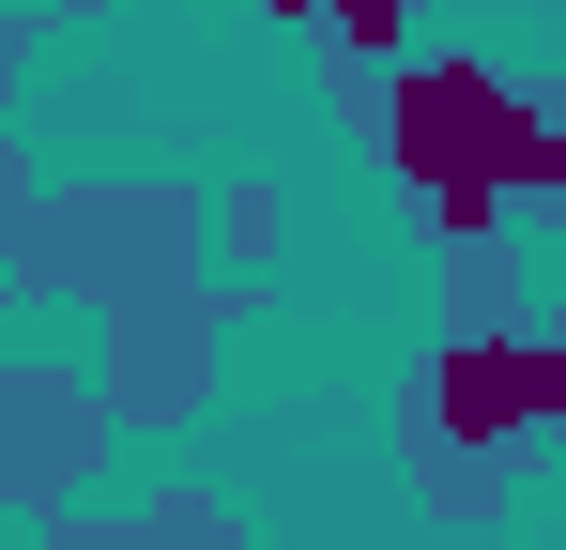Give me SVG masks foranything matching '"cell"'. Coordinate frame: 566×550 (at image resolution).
Instances as JSON below:
<instances>
[{
  "label": "cell",
  "instance_id": "cell-1",
  "mask_svg": "<svg viewBox=\"0 0 566 550\" xmlns=\"http://www.w3.org/2000/svg\"><path fill=\"white\" fill-rule=\"evenodd\" d=\"M337 123L382 154V183L413 199L429 245H490V230L566 214V107L505 62H474V46H398Z\"/></svg>",
  "mask_w": 566,
  "mask_h": 550
},
{
  "label": "cell",
  "instance_id": "cell-2",
  "mask_svg": "<svg viewBox=\"0 0 566 550\" xmlns=\"http://www.w3.org/2000/svg\"><path fill=\"white\" fill-rule=\"evenodd\" d=\"M566 444V275L521 321H429V367L398 398V474L429 520H505L521 474Z\"/></svg>",
  "mask_w": 566,
  "mask_h": 550
},
{
  "label": "cell",
  "instance_id": "cell-3",
  "mask_svg": "<svg viewBox=\"0 0 566 550\" xmlns=\"http://www.w3.org/2000/svg\"><path fill=\"white\" fill-rule=\"evenodd\" d=\"M0 275L46 290V306H138V290H185L214 261V199L199 183H31L0 169Z\"/></svg>",
  "mask_w": 566,
  "mask_h": 550
},
{
  "label": "cell",
  "instance_id": "cell-4",
  "mask_svg": "<svg viewBox=\"0 0 566 550\" xmlns=\"http://www.w3.org/2000/svg\"><path fill=\"white\" fill-rule=\"evenodd\" d=\"M230 306H261V290L245 275H185V290L107 306V398H123V429H199L214 352H230Z\"/></svg>",
  "mask_w": 566,
  "mask_h": 550
},
{
  "label": "cell",
  "instance_id": "cell-5",
  "mask_svg": "<svg viewBox=\"0 0 566 550\" xmlns=\"http://www.w3.org/2000/svg\"><path fill=\"white\" fill-rule=\"evenodd\" d=\"M107 444H123V398H107V367H0V505L15 520H62V505H93Z\"/></svg>",
  "mask_w": 566,
  "mask_h": 550
},
{
  "label": "cell",
  "instance_id": "cell-6",
  "mask_svg": "<svg viewBox=\"0 0 566 550\" xmlns=\"http://www.w3.org/2000/svg\"><path fill=\"white\" fill-rule=\"evenodd\" d=\"M46 550H261L214 489H154V505H62V520H31Z\"/></svg>",
  "mask_w": 566,
  "mask_h": 550
},
{
  "label": "cell",
  "instance_id": "cell-7",
  "mask_svg": "<svg viewBox=\"0 0 566 550\" xmlns=\"http://www.w3.org/2000/svg\"><path fill=\"white\" fill-rule=\"evenodd\" d=\"M261 15H276L291 46H306V62H322V92H337V107H353V92H368L382 62H398V46H413V15H429V0H261Z\"/></svg>",
  "mask_w": 566,
  "mask_h": 550
},
{
  "label": "cell",
  "instance_id": "cell-8",
  "mask_svg": "<svg viewBox=\"0 0 566 550\" xmlns=\"http://www.w3.org/2000/svg\"><path fill=\"white\" fill-rule=\"evenodd\" d=\"M214 261L261 290V261H276V183H214Z\"/></svg>",
  "mask_w": 566,
  "mask_h": 550
},
{
  "label": "cell",
  "instance_id": "cell-9",
  "mask_svg": "<svg viewBox=\"0 0 566 550\" xmlns=\"http://www.w3.org/2000/svg\"><path fill=\"white\" fill-rule=\"evenodd\" d=\"M62 15H93V0H46V31H62Z\"/></svg>",
  "mask_w": 566,
  "mask_h": 550
}]
</instances>
